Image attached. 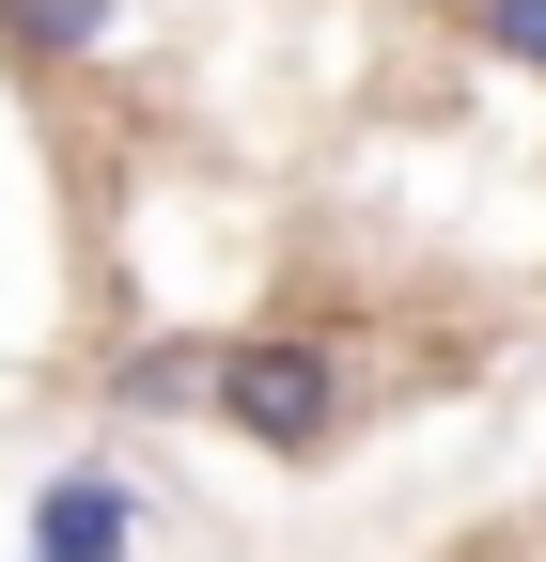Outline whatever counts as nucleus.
Instances as JSON below:
<instances>
[{"instance_id": "5", "label": "nucleus", "mask_w": 546, "mask_h": 562, "mask_svg": "<svg viewBox=\"0 0 546 562\" xmlns=\"http://www.w3.org/2000/svg\"><path fill=\"white\" fill-rule=\"evenodd\" d=\"M453 16H468V47H485V63L546 79V0H453Z\"/></svg>"}, {"instance_id": "3", "label": "nucleus", "mask_w": 546, "mask_h": 562, "mask_svg": "<svg viewBox=\"0 0 546 562\" xmlns=\"http://www.w3.org/2000/svg\"><path fill=\"white\" fill-rule=\"evenodd\" d=\"M125 0H0V63H32V79H79V63H110Z\"/></svg>"}, {"instance_id": "2", "label": "nucleus", "mask_w": 546, "mask_h": 562, "mask_svg": "<svg viewBox=\"0 0 546 562\" xmlns=\"http://www.w3.org/2000/svg\"><path fill=\"white\" fill-rule=\"evenodd\" d=\"M16 562H141V484L110 453H62L32 484V516H16Z\"/></svg>"}, {"instance_id": "1", "label": "nucleus", "mask_w": 546, "mask_h": 562, "mask_svg": "<svg viewBox=\"0 0 546 562\" xmlns=\"http://www.w3.org/2000/svg\"><path fill=\"white\" fill-rule=\"evenodd\" d=\"M203 422L250 438L265 469H312L328 438H344V344L328 328H235L219 375H203Z\"/></svg>"}, {"instance_id": "4", "label": "nucleus", "mask_w": 546, "mask_h": 562, "mask_svg": "<svg viewBox=\"0 0 546 562\" xmlns=\"http://www.w3.org/2000/svg\"><path fill=\"white\" fill-rule=\"evenodd\" d=\"M203 375H219V344H125L110 360V422H203Z\"/></svg>"}]
</instances>
